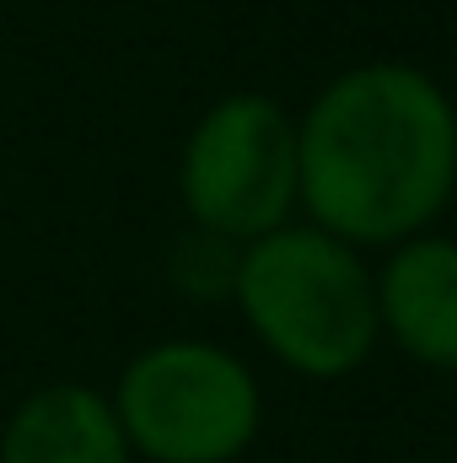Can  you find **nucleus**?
<instances>
[{"instance_id": "nucleus-1", "label": "nucleus", "mask_w": 457, "mask_h": 463, "mask_svg": "<svg viewBox=\"0 0 457 463\" xmlns=\"http://www.w3.org/2000/svg\"><path fill=\"white\" fill-rule=\"evenodd\" d=\"M457 178V114L415 65H355L296 124V200L350 248H398L431 227Z\"/></svg>"}, {"instance_id": "nucleus-2", "label": "nucleus", "mask_w": 457, "mask_h": 463, "mask_svg": "<svg viewBox=\"0 0 457 463\" xmlns=\"http://www.w3.org/2000/svg\"><path fill=\"white\" fill-rule=\"evenodd\" d=\"M231 302L253 340L285 372L334 383L371 361L382 340L377 275L323 227H275L242 242Z\"/></svg>"}, {"instance_id": "nucleus-3", "label": "nucleus", "mask_w": 457, "mask_h": 463, "mask_svg": "<svg viewBox=\"0 0 457 463\" xmlns=\"http://www.w3.org/2000/svg\"><path fill=\"white\" fill-rule=\"evenodd\" d=\"M108 404L135 463H237L264 431V388L253 366L210 340L135 350Z\"/></svg>"}, {"instance_id": "nucleus-4", "label": "nucleus", "mask_w": 457, "mask_h": 463, "mask_svg": "<svg viewBox=\"0 0 457 463\" xmlns=\"http://www.w3.org/2000/svg\"><path fill=\"white\" fill-rule=\"evenodd\" d=\"M178 200L200 232L253 242L296 211V118L264 92L205 109L178 156Z\"/></svg>"}, {"instance_id": "nucleus-5", "label": "nucleus", "mask_w": 457, "mask_h": 463, "mask_svg": "<svg viewBox=\"0 0 457 463\" xmlns=\"http://www.w3.org/2000/svg\"><path fill=\"white\" fill-rule=\"evenodd\" d=\"M377 324L409 361L457 372V237H409L377 275Z\"/></svg>"}, {"instance_id": "nucleus-6", "label": "nucleus", "mask_w": 457, "mask_h": 463, "mask_svg": "<svg viewBox=\"0 0 457 463\" xmlns=\"http://www.w3.org/2000/svg\"><path fill=\"white\" fill-rule=\"evenodd\" d=\"M0 463H135L103 388L38 383L0 426Z\"/></svg>"}, {"instance_id": "nucleus-7", "label": "nucleus", "mask_w": 457, "mask_h": 463, "mask_svg": "<svg viewBox=\"0 0 457 463\" xmlns=\"http://www.w3.org/2000/svg\"><path fill=\"white\" fill-rule=\"evenodd\" d=\"M237 259H242V242H227L216 232H189L173 242V259H167V275L173 286L189 297V302H221L237 286Z\"/></svg>"}, {"instance_id": "nucleus-8", "label": "nucleus", "mask_w": 457, "mask_h": 463, "mask_svg": "<svg viewBox=\"0 0 457 463\" xmlns=\"http://www.w3.org/2000/svg\"><path fill=\"white\" fill-rule=\"evenodd\" d=\"M452 194H457V178H452Z\"/></svg>"}]
</instances>
